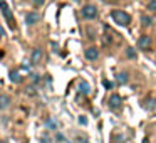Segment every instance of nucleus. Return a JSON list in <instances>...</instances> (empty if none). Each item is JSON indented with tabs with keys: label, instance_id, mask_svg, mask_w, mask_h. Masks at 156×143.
I'll return each mask as SVG.
<instances>
[{
	"label": "nucleus",
	"instance_id": "1",
	"mask_svg": "<svg viewBox=\"0 0 156 143\" xmlns=\"http://www.w3.org/2000/svg\"><path fill=\"white\" fill-rule=\"evenodd\" d=\"M111 19L118 25H121V27H126V25L131 24V15H129L128 12H124V10H112L111 12Z\"/></svg>",
	"mask_w": 156,
	"mask_h": 143
},
{
	"label": "nucleus",
	"instance_id": "2",
	"mask_svg": "<svg viewBox=\"0 0 156 143\" xmlns=\"http://www.w3.org/2000/svg\"><path fill=\"white\" fill-rule=\"evenodd\" d=\"M0 9H2V14H4V17L7 19V22L10 24V29L14 31V29H15V19H14V14H12V9L9 7V4H5L4 0L0 2Z\"/></svg>",
	"mask_w": 156,
	"mask_h": 143
},
{
	"label": "nucleus",
	"instance_id": "3",
	"mask_svg": "<svg viewBox=\"0 0 156 143\" xmlns=\"http://www.w3.org/2000/svg\"><path fill=\"white\" fill-rule=\"evenodd\" d=\"M81 14L86 20H94V19L98 17V9H96L94 5H86V7H82Z\"/></svg>",
	"mask_w": 156,
	"mask_h": 143
},
{
	"label": "nucleus",
	"instance_id": "4",
	"mask_svg": "<svg viewBox=\"0 0 156 143\" xmlns=\"http://www.w3.org/2000/svg\"><path fill=\"white\" fill-rule=\"evenodd\" d=\"M151 37L149 35H141L138 39V49H143V51H151Z\"/></svg>",
	"mask_w": 156,
	"mask_h": 143
},
{
	"label": "nucleus",
	"instance_id": "5",
	"mask_svg": "<svg viewBox=\"0 0 156 143\" xmlns=\"http://www.w3.org/2000/svg\"><path fill=\"white\" fill-rule=\"evenodd\" d=\"M122 106V99L119 94H111V98H109V108L111 109H121Z\"/></svg>",
	"mask_w": 156,
	"mask_h": 143
},
{
	"label": "nucleus",
	"instance_id": "6",
	"mask_svg": "<svg viewBox=\"0 0 156 143\" xmlns=\"http://www.w3.org/2000/svg\"><path fill=\"white\" fill-rule=\"evenodd\" d=\"M141 106L144 109H148V111H151V109L156 108V98H153V96H148V98L144 99V101L141 103Z\"/></svg>",
	"mask_w": 156,
	"mask_h": 143
},
{
	"label": "nucleus",
	"instance_id": "7",
	"mask_svg": "<svg viewBox=\"0 0 156 143\" xmlns=\"http://www.w3.org/2000/svg\"><path fill=\"white\" fill-rule=\"evenodd\" d=\"M39 20H41V15L35 14V12H29V14L25 15V24L27 25H34V24H37Z\"/></svg>",
	"mask_w": 156,
	"mask_h": 143
},
{
	"label": "nucleus",
	"instance_id": "8",
	"mask_svg": "<svg viewBox=\"0 0 156 143\" xmlns=\"http://www.w3.org/2000/svg\"><path fill=\"white\" fill-rule=\"evenodd\" d=\"M9 79H10L12 82H15V84H19V82H22L24 76L20 74V71H19V69H12L10 74H9Z\"/></svg>",
	"mask_w": 156,
	"mask_h": 143
},
{
	"label": "nucleus",
	"instance_id": "9",
	"mask_svg": "<svg viewBox=\"0 0 156 143\" xmlns=\"http://www.w3.org/2000/svg\"><path fill=\"white\" fill-rule=\"evenodd\" d=\"M42 61V49H34L30 54V64H39Z\"/></svg>",
	"mask_w": 156,
	"mask_h": 143
},
{
	"label": "nucleus",
	"instance_id": "10",
	"mask_svg": "<svg viewBox=\"0 0 156 143\" xmlns=\"http://www.w3.org/2000/svg\"><path fill=\"white\" fill-rule=\"evenodd\" d=\"M84 56H86V59H89V61H96V59L99 57V51L96 47H89V49H86Z\"/></svg>",
	"mask_w": 156,
	"mask_h": 143
},
{
	"label": "nucleus",
	"instance_id": "11",
	"mask_svg": "<svg viewBox=\"0 0 156 143\" xmlns=\"http://www.w3.org/2000/svg\"><path fill=\"white\" fill-rule=\"evenodd\" d=\"M79 94H84V96H89V93H91V84H89L87 81H81L79 82Z\"/></svg>",
	"mask_w": 156,
	"mask_h": 143
},
{
	"label": "nucleus",
	"instance_id": "12",
	"mask_svg": "<svg viewBox=\"0 0 156 143\" xmlns=\"http://www.w3.org/2000/svg\"><path fill=\"white\" fill-rule=\"evenodd\" d=\"M10 106V98L7 94H0V111H5Z\"/></svg>",
	"mask_w": 156,
	"mask_h": 143
},
{
	"label": "nucleus",
	"instance_id": "13",
	"mask_svg": "<svg viewBox=\"0 0 156 143\" xmlns=\"http://www.w3.org/2000/svg\"><path fill=\"white\" fill-rule=\"evenodd\" d=\"M106 34L102 35V44L104 46H109V44H112V41H114V34H111V32H109V27H106Z\"/></svg>",
	"mask_w": 156,
	"mask_h": 143
},
{
	"label": "nucleus",
	"instance_id": "14",
	"mask_svg": "<svg viewBox=\"0 0 156 143\" xmlns=\"http://www.w3.org/2000/svg\"><path fill=\"white\" fill-rule=\"evenodd\" d=\"M128 81H129L128 72H119V74H116V82H118V84H126Z\"/></svg>",
	"mask_w": 156,
	"mask_h": 143
},
{
	"label": "nucleus",
	"instance_id": "15",
	"mask_svg": "<svg viewBox=\"0 0 156 143\" xmlns=\"http://www.w3.org/2000/svg\"><path fill=\"white\" fill-rule=\"evenodd\" d=\"M141 24L144 25V27H149V25H153V17H149V15L143 14V15H141Z\"/></svg>",
	"mask_w": 156,
	"mask_h": 143
},
{
	"label": "nucleus",
	"instance_id": "16",
	"mask_svg": "<svg viewBox=\"0 0 156 143\" xmlns=\"http://www.w3.org/2000/svg\"><path fill=\"white\" fill-rule=\"evenodd\" d=\"M45 126L49 130H57V121L54 118H49V119H45Z\"/></svg>",
	"mask_w": 156,
	"mask_h": 143
},
{
	"label": "nucleus",
	"instance_id": "17",
	"mask_svg": "<svg viewBox=\"0 0 156 143\" xmlns=\"http://www.w3.org/2000/svg\"><path fill=\"white\" fill-rule=\"evenodd\" d=\"M126 57H129V59H133V61H134V59L138 57V54H136V51L133 47H128V49H126Z\"/></svg>",
	"mask_w": 156,
	"mask_h": 143
},
{
	"label": "nucleus",
	"instance_id": "18",
	"mask_svg": "<svg viewBox=\"0 0 156 143\" xmlns=\"http://www.w3.org/2000/svg\"><path fill=\"white\" fill-rule=\"evenodd\" d=\"M148 9L151 12H156V0H149V2H148Z\"/></svg>",
	"mask_w": 156,
	"mask_h": 143
},
{
	"label": "nucleus",
	"instance_id": "19",
	"mask_svg": "<svg viewBox=\"0 0 156 143\" xmlns=\"http://www.w3.org/2000/svg\"><path fill=\"white\" fill-rule=\"evenodd\" d=\"M45 0H32V4L35 5V7H41V5H44Z\"/></svg>",
	"mask_w": 156,
	"mask_h": 143
},
{
	"label": "nucleus",
	"instance_id": "20",
	"mask_svg": "<svg viewBox=\"0 0 156 143\" xmlns=\"http://www.w3.org/2000/svg\"><path fill=\"white\" fill-rule=\"evenodd\" d=\"M55 138H57V141H66V136L62 135V133H57V136H55Z\"/></svg>",
	"mask_w": 156,
	"mask_h": 143
},
{
	"label": "nucleus",
	"instance_id": "21",
	"mask_svg": "<svg viewBox=\"0 0 156 143\" xmlns=\"http://www.w3.org/2000/svg\"><path fill=\"white\" fill-rule=\"evenodd\" d=\"M79 123H81V125H86V123H87V119H86L84 116H81V118H79Z\"/></svg>",
	"mask_w": 156,
	"mask_h": 143
},
{
	"label": "nucleus",
	"instance_id": "22",
	"mask_svg": "<svg viewBox=\"0 0 156 143\" xmlns=\"http://www.w3.org/2000/svg\"><path fill=\"white\" fill-rule=\"evenodd\" d=\"M104 86H106L108 89H111V88H112V82H109V81H104Z\"/></svg>",
	"mask_w": 156,
	"mask_h": 143
},
{
	"label": "nucleus",
	"instance_id": "23",
	"mask_svg": "<svg viewBox=\"0 0 156 143\" xmlns=\"http://www.w3.org/2000/svg\"><path fill=\"white\" fill-rule=\"evenodd\" d=\"M4 35H5V31H4V27H2V25H0V39L4 37Z\"/></svg>",
	"mask_w": 156,
	"mask_h": 143
},
{
	"label": "nucleus",
	"instance_id": "24",
	"mask_svg": "<svg viewBox=\"0 0 156 143\" xmlns=\"http://www.w3.org/2000/svg\"><path fill=\"white\" fill-rule=\"evenodd\" d=\"M143 143H148V138H144V140H143Z\"/></svg>",
	"mask_w": 156,
	"mask_h": 143
},
{
	"label": "nucleus",
	"instance_id": "25",
	"mask_svg": "<svg viewBox=\"0 0 156 143\" xmlns=\"http://www.w3.org/2000/svg\"><path fill=\"white\" fill-rule=\"evenodd\" d=\"M109 2H119V0H109Z\"/></svg>",
	"mask_w": 156,
	"mask_h": 143
},
{
	"label": "nucleus",
	"instance_id": "26",
	"mask_svg": "<svg viewBox=\"0 0 156 143\" xmlns=\"http://www.w3.org/2000/svg\"><path fill=\"white\" fill-rule=\"evenodd\" d=\"M101 2H109V0H101Z\"/></svg>",
	"mask_w": 156,
	"mask_h": 143
},
{
	"label": "nucleus",
	"instance_id": "27",
	"mask_svg": "<svg viewBox=\"0 0 156 143\" xmlns=\"http://www.w3.org/2000/svg\"><path fill=\"white\" fill-rule=\"evenodd\" d=\"M74 2H81V0H74Z\"/></svg>",
	"mask_w": 156,
	"mask_h": 143
},
{
	"label": "nucleus",
	"instance_id": "28",
	"mask_svg": "<svg viewBox=\"0 0 156 143\" xmlns=\"http://www.w3.org/2000/svg\"><path fill=\"white\" fill-rule=\"evenodd\" d=\"M0 143H7V141H0Z\"/></svg>",
	"mask_w": 156,
	"mask_h": 143
},
{
	"label": "nucleus",
	"instance_id": "29",
	"mask_svg": "<svg viewBox=\"0 0 156 143\" xmlns=\"http://www.w3.org/2000/svg\"><path fill=\"white\" fill-rule=\"evenodd\" d=\"M42 143H47V141H42Z\"/></svg>",
	"mask_w": 156,
	"mask_h": 143
}]
</instances>
